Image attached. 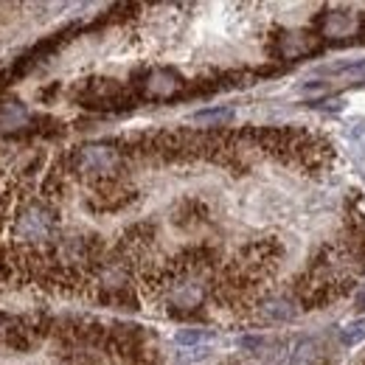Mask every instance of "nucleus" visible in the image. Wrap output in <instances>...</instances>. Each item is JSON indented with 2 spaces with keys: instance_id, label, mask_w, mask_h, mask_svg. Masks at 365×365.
Listing matches in <instances>:
<instances>
[{
  "instance_id": "nucleus-1",
  "label": "nucleus",
  "mask_w": 365,
  "mask_h": 365,
  "mask_svg": "<svg viewBox=\"0 0 365 365\" xmlns=\"http://www.w3.org/2000/svg\"><path fill=\"white\" fill-rule=\"evenodd\" d=\"M121 169H124V158L110 143H88V146H79L71 152V172H76L85 180L98 182V185L115 182Z\"/></svg>"
},
{
  "instance_id": "nucleus-2",
  "label": "nucleus",
  "mask_w": 365,
  "mask_h": 365,
  "mask_svg": "<svg viewBox=\"0 0 365 365\" xmlns=\"http://www.w3.org/2000/svg\"><path fill=\"white\" fill-rule=\"evenodd\" d=\"M56 211L48 205V202H26L17 217H14V239L23 242V245H31V247H43L48 242L56 239Z\"/></svg>"
},
{
  "instance_id": "nucleus-3",
  "label": "nucleus",
  "mask_w": 365,
  "mask_h": 365,
  "mask_svg": "<svg viewBox=\"0 0 365 365\" xmlns=\"http://www.w3.org/2000/svg\"><path fill=\"white\" fill-rule=\"evenodd\" d=\"M182 88H185L182 76L178 73V71H172V68H155V71H146L143 79L138 82L140 96H143V98H155V101H160V98H172V96H178Z\"/></svg>"
},
{
  "instance_id": "nucleus-4",
  "label": "nucleus",
  "mask_w": 365,
  "mask_h": 365,
  "mask_svg": "<svg viewBox=\"0 0 365 365\" xmlns=\"http://www.w3.org/2000/svg\"><path fill=\"white\" fill-rule=\"evenodd\" d=\"M256 315H259V320H264V323H289V320L298 318V307L289 298L273 295V298H264L256 307Z\"/></svg>"
},
{
  "instance_id": "nucleus-5",
  "label": "nucleus",
  "mask_w": 365,
  "mask_h": 365,
  "mask_svg": "<svg viewBox=\"0 0 365 365\" xmlns=\"http://www.w3.org/2000/svg\"><path fill=\"white\" fill-rule=\"evenodd\" d=\"M29 124H31V113L26 110V104L17 98L0 96V130L14 133V130H23Z\"/></svg>"
},
{
  "instance_id": "nucleus-6",
  "label": "nucleus",
  "mask_w": 365,
  "mask_h": 365,
  "mask_svg": "<svg viewBox=\"0 0 365 365\" xmlns=\"http://www.w3.org/2000/svg\"><path fill=\"white\" fill-rule=\"evenodd\" d=\"M326 357L323 343L318 337H301L295 343V349L289 351V365H320Z\"/></svg>"
},
{
  "instance_id": "nucleus-7",
  "label": "nucleus",
  "mask_w": 365,
  "mask_h": 365,
  "mask_svg": "<svg viewBox=\"0 0 365 365\" xmlns=\"http://www.w3.org/2000/svg\"><path fill=\"white\" fill-rule=\"evenodd\" d=\"M320 29L326 37H349L357 29V14H346V11H331L326 17H320Z\"/></svg>"
},
{
  "instance_id": "nucleus-8",
  "label": "nucleus",
  "mask_w": 365,
  "mask_h": 365,
  "mask_svg": "<svg viewBox=\"0 0 365 365\" xmlns=\"http://www.w3.org/2000/svg\"><path fill=\"white\" fill-rule=\"evenodd\" d=\"M175 340H178V346L194 349V346H211L214 343V334L205 331V329H180Z\"/></svg>"
},
{
  "instance_id": "nucleus-9",
  "label": "nucleus",
  "mask_w": 365,
  "mask_h": 365,
  "mask_svg": "<svg viewBox=\"0 0 365 365\" xmlns=\"http://www.w3.org/2000/svg\"><path fill=\"white\" fill-rule=\"evenodd\" d=\"M59 365H104V363L98 360V354H96V351L71 346V349H65V354H62Z\"/></svg>"
},
{
  "instance_id": "nucleus-10",
  "label": "nucleus",
  "mask_w": 365,
  "mask_h": 365,
  "mask_svg": "<svg viewBox=\"0 0 365 365\" xmlns=\"http://www.w3.org/2000/svg\"><path fill=\"white\" fill-rule=\"evenodd\" d=\"M365 340V315L363 318H354L349 320L343 329H340V343L343 346H357Z\"/></svg>"
},
{
  "instance_id": "nucleus-11",
  "label": "nucleus",
  "mask_w": 365,
  "mask_h": 365,
  "mask_svg": "<svg viewBox=\"0 0 365 365\" xmlns=\"http://www.w3.org/2000/svg\"><path fill=\"white\" fill-rule=\"evenodd\" d=\"M230 110H200L197 115H194V121L197 124H211V127H222L225 121H230Z\"/></svg>"
},
{
  "instance_id": "nucleus-12",
  "label": "nucleus",
  "mask_w": 365,
  "mask_h": 365,
  "mask_svg": "<svg viewBox=\"0 0 365 365\" xmlns=\"http://www.w3.org/2000/svg\"><path fill=\"white\" fill-rule=\"evenodd\" d=\"M208 351H211V346H194V349H185L180 354L182 363H200V360H205L208 357Z\"/></svg>"
},
{
  "instance_id": "nucleus-13",
  "label": "nucleus",
  "mask_w": 365,
  "mask_h": 365,
  "mask_svg": "<svg viewBox=\"0 0 365 365\" xmlns=\"http://www.w3.org/2000/svg\"><path fill=\"white\" fill-rule=\"evenodd\" d=\"M354 307H357L360 312H365V284L357 289V295H354Z\"/></svg>"
},
{
  "instance_id": "nucleus-14",
  "label": "nucleus",
  "mask_w": 365,
  "mask_h": 365,
  "mask_svg": "<svg viewBox=\"0 0 365 365\" xmlns=\"http://www.w3.org/2000/svg\"><path fill=\"white\" fill-rule=\"evenodd\" d=\"M225 365H236V363H225Z\"/></svg>"
}]
</instances>
